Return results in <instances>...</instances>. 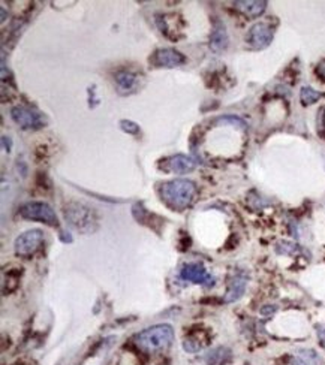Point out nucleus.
Returning <instances> with one entry per match:
<instances>
[{
    "label": "nucleus",
    "mask_w": 325,
    "mask_h": 365,
    "mask_svg": "<svg viewBox=\"0 0 325 365\" xmlns=\"http://www.w3.org/2000/svg\"><path fill=\"white\" fill-rule=\"evenodd\" d=\"M172 340H174V331L171 325L167 323L150 326L147 330L141 331L135 337L138 348L147 353L167 350L172 344Z\"/></svg>",
    "instance_id": "obj_2"
},
{
    "label": "nucleus",
    "mask_w": 325,
    "mask_h": 365,
    "mask_svg": "<svg viewBox=\"0 0 325 365\" xmlns=\"http://www.w3.org/2000/svg\"><path fill=\"white\" fill-rule=\"evenodd\" d=\"M116 84L120 94H131L139 87V76L129 70H120L116 73Z\"/></svg>",
    "instance_id": "obj_11"
},
{
    "label": "nucleus",
    "mask_w": 325,
    "mask_h": 365,
    "mask_svg": "<svg viewBox=\"0 0 325 365\" xmlns=\"http://www.w3.org/2000/svg\"><path fill=\"white\" fill-rule=\"evenodd\" d=\"M244 287H246V280H244V278H234V280L231 281V284H229V289H228V292H226L225 299H226V301H236V299H239L240 296L243 295V292H244Z\"/></svg>",
    "instance_id": "obj_14"
},
{
    "label": "nucleus",
    "mask_w": 325,
    "mask_h": 365,
    "mask_svg": "<svg viewBox=\"0 0 325 365\" xmlns=\"http://www.w3.org/2000/svg\"><path fill=\"white\" fill-rule=\"evenodd\" d=\"M65 219L70 226L83 234H92L98 227V217L93 208L80 202H69L63 209Z\"/></svg>",
    "instance_id": "obj_3"
},
{
    "label": "nucleus",
    "mask_w": 325,
    "mask_h": 365,
    "mask_svg": "<svg viewBox=\"0 0 325 365\" xmlns=\"http://www.w3.org/2000/svg\"><path fill=\"white\" fill-rule=\"evenodd\" d=\"M11 117L21 129H26V130H36L45 124L42 114L27 106H14L11 109Z\"/></svg>",
    "instance_id": "obj_6"
},
{
    "label": "nucleus",
    "mask_w": 325,
    "mask_h": 365,
    "mask_svg": "<svg viewBox=\"0 0 325 365\" xmlns=\"http://www.w3.org/2000/svg\"><path fill=\"white\" fill-rule=\"evenodd\" d=\"M247 42L250 47H254L255 50H262L265 47H268L273 41V30L268 24L265 23H257L250 27L249 33L246 36Z\"/></svg>",
    "instance_id": "obj_7"
},
{
    "label": "nucleus",
    "mask_w": 325,
    "mask_h": 365,
    "mask_svg": "<svg viewBox=\"0 0 325 365\" xmlns=\"http://www.w3.org/2000/svg\"><path fill=\"white\" fill-rule=\"evenodd\" d=\"M196 166V162L192 157L185 156V155H175V156L168 157L164 160L162 168L168 172H175V174H188L192 172Z\"/></svg>",
    "instance_id": "obj_9"
},
{
    "label": "nucleus",
    "mask_w": 325,
    "mask_h": 365,
    "mask_svg": "<svg viewBox=\"0 0 325 365\" xmlns=\"http://www.w3.org/2000/svg\"><path fill=\"white\" fill-rule=\"evenodd\" d=\"M44 243V234L39 229H32L24 234H21L15 240L14 248L15 253L21 258H30L41 248Z\"/></svg>",
    "instance_id": "obj_5"
},
{
    "label": "nucleus",
    "mask_w": 325,
    "mask_h": 365,
    "mask_svg": "<svg viewBox=\"0 0 325 365\" xmlns=\"http://www.w3.org/2000/svg\"><path fill=\"white\" fill-rule=\"evenodd\" d=\"M162 199L174 209H185L192 205L196 196V186L190 180H172L160 186Z\"/></svg>",
    "instance_id": "obj_1"
},
{
    "label": "nucleus",
    "mask_w": 325,
    "mask_h": 365,
    "mask_svg": "<svg viewBox=\"0 0 325 365\" xmlns=\"http://www.w3.org/2000/svg\"><path fill=\"white\" fill-rule=\"evenodd\" d=\"M21 217L27 220H38L42 223H47L50 226H57L59 220L54 213V209L47 202H27L20 209Z\"/></svg>",
    "instance_id": "obj_4"
},
{
    "label": "nucleus",
    "mask_w": 325,
    "mask_h": 365,
    "mask_svg": "<svg viewBox=\"0 0 325 365\" xmlns=\"http://www.w3.org/2000/svg\"><path fill=\"white\" fill-rule=\"evenodd\" d=\"M322 94L316 90H313L312 87H303L301 88V93H300V98H301V102L304 105L315 104Z\"/></svg>",
    "instance_id": "obj_15"
},
{
    "label": "nucleus",
    "mask_w": 325,
    "mask_h": 365,
    "mask_svg": "<svg viewBox=\"0 0 325 365\" xmlns=\"http://www.w3.org/2000/svg\"><path fill=\"white\" fill-rule=\"evenodd\" d=\"M152 65L156 68H177L186 62V57L172 48H160L156 50L150 59Z\"/></svg>",
    "instance_id": "obj_8"
},
{
    "label": "nucleus",
    "mask_w": 325,
    "mask_h": 365,
    "mask_svg": "<svg viewBox=\"0 0 325 365\" xmlns=\"http://www.w3.org/2000/svg\"><path fill=\"white\" fill-rule=\"evenodd\" d=\"M236 8L240 12H243L246 17L255 18L259 17L265 8H267V2H259V0H247V2H236Z\"/></svg>",
    "instance_id": "obj_13"
},
{
    "label": "nucleus",
    "mask_w": 325,
    "mask_h": 365,
    "mask_svg": "<svg viewBox=\"0 0 325 365\" xmlns=\"http://www.w3.org/2000/svg\"><path fill=\"white\" fill-rule=\"evenodd\" d=\"M316 73H318L321 78H324L325 80V60L324 62H321V63H319V66L316 68Z\"/></svg>",
    "instance_id": "obj_17"
},
{
    "label": "nucleus",
    "mask_w": 325,
    "mask_h": 365,
    "mask_svg": "<svg viewBox=\"0 0 325 365\" xmlns=\"http://www.w3.org/2000/svg\"><path fill=\"white\" fill-rule=\"evenodd\" d=\"M120 124H121V129L126 130V132H129V133H137L138 130H139V127H138L135 123L132 122H126V120H123Z\"/></svg>",
    "instance_id": "obj_16"
},
{
    "label": "nucleus",
    "mask_w": 325,
    "mask_h": 365,
    "mask_svg": "<svg viewBox=\"0 0 325 365\" xmlns=\"http://www.w3.org/2000/svg\"><path fill=\"white\" fill-rule=\"evenodd\" d=\"M182 277L188 281L196 283V284H207L210 286L213 283V278L207 273V270L201 263H188L182 270Z\"/></svg>",
    "instance_id": "obj_10"
},
{
    "label": "nucleus",
    "mask_w": 325,
    "mask_h": 365,
    "mask_svg": "<svg viewBox=\"0 0 325 365\" xmlns=\"http://www.w3.org/2000/svg\"><path fill=\"white\" fill-rule=\"evenodd\" d=\"M294 365H306L303 361H300V359H297L295 362H294Z\"/></svg>",
    "instance_id": "obj_18"
},
{
    "label": "nucleus",
    "mask_w": 325,
    "mask_h": 365,
    "mask_svg": "<svg viewBox=\"0 0 325 365\" xmlns=\"http://www.w3.org/2000/svg\"><path fill=\"white\" fill-rule=\"evenodd\" d=\"M228 47V33L221 21H216L210 36V48L214 52H222Z\"/></svg>",
    "instance_id": "obj_12"
}]
</instances>
